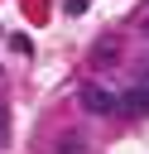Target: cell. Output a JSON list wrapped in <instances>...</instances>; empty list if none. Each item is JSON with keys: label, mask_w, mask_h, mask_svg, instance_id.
Returning <instances> with one entry per match:
<instances>
[{"label": "cell", "mask_w": 149, "mask_h": 154, "mask_svg": "<svg viewBox=\"0 0 149 154\" xmlns=\"http://www.w3.org/2000/svg\"><path fill=\"white\" fill-rule=\"evenodd\" d=\"M82 106H87L91 116H115V111H120V96H115L111 87H96V82H91V87H82Z\"/></svg>", "instance_id": "6da1fadb"}, {"label": "cell", "mask_w": 149, "mask_h": 154, "mask_svg": "<svg viewBox=\"0 0 149 154\" xmlns=\"http://www.w3.org/2000/svg\"><path fill=\"white\" fill-rule=\"evenodd\" d=\"M139 87H144V91H149V67H144V82H139Z\"/></svg>", "instance_id": "7a4b0ae2"}, {"label": "cell", "mask_w": 149, "mask_h": 154, "mask_svg": "<svg viewBox=\"0 0 149 154\" xmlns=\"http://www.w3.org/2000/svg\"><path fill=\"white\" fill-rule=\"evenodd\" d=\"M0 144H5V125H0Z\"/></svg>", "instance_id": "3957f363"}]
</instances>
